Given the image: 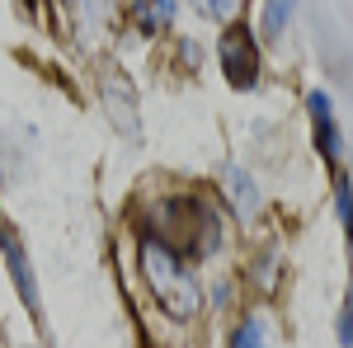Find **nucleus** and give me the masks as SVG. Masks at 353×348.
<instances>
[{
    "label": "nucleus",
    "instance_id": "9d476101",
    "mask_svg": "<svg viewBox=\"0 0 353 348\" xmlns=\"http://www.w3.org/2000/svg\"><path fill=\"white\" fill-rule=\"evenodd\" d=\"M339 212H344V226H349V236H353V188L339 179Z\"/></svg>",
    "mask_w": 353,
    "mask_h": 348
},
{
    "label": "nucleus",
    "instance_id": "f257e3e1",
    "mask_svg": "<svg viewBox=\"0 0 353 348\" xmlns=\"http://www.w3.org/2000/svg\"><path fill=\"white\" fill-rule=\"evenodd\" d=\"M141 278H146L151 296L161 301L170 316L184 320V316L198 311V283H193V273L184 268V259H179L161 236L141 240Z\"/></svg>",
    "mask_w": 353,
    "mask_h": 348
},
{
    "label": "nucleus",
    "instance_id": "1a4fd4ad",
    "mask_svg": "<svg viewBox=\"0 0 353 348\" xmlns=\"http://www.w3.org/2000/svg\"><path fill=\"white\" fill-rule=\"evenodd\" d=\"M259 334H264V320H245L241 329H236V334H231V344H254V339H259Z\"/></svg>",
    "mask_w": 353,
    "mask_h": 348
},
{
    "label": "nucleus",
    "instance_id": "423d86ee",
    "mask_svg": "<svg viewBox=\"0 0 353 348\" xmlns=\"http://www.w3.org/2000/svg\"><path fill=\"white\" fill-rule=\"evenodd\" d=\"M174 19V0H137V28L141 33H161Z\"/></svg>",
    "mask_w": 353,
    "mask_h": 348
},
{
    "label": "nucleus",
    "instance_id": "6e6552de",
    "mask_svg": "<svg viewBox=\"0 0 353 348\" xmlns=\"http://www.w3.org/2000/svg\"><path fill=\"white\" fill-rule=\"evenodd\" d=\"M193 5H203V10L217 14V19H236V10H241V0H193Z\"/></svg>",
    "mask_w": 353,
    "mask_h": 348
},
{
    "label": "nucleus",
    "instance_id": "7ed1b4c3",
    "mask_svg": "<svg viewBox=\"0 0 353 348\" xmlns=\"http://www.w3.org/2000/svg\"><path fill=\"white\" fill-rule=\"evenodd\" d=\"M0 249H5V264H10V278H14V287H19V296H24L28 311H38V287H33V273H28V254L24 245H19V236L0 221Z\"/></svg>",
    "mask_w": 353,
    "mask_h": 348
},
{
    "label": "nucleus",
    "instance_id": "20e7f679",
    "mask_svg": "<svg viewBox=\"0 0 353 348\" xmlns=\"http://www.w3.org/2000/svg\"><path fill=\"white\" fill-rule=\"evenodd\" d=\"M311 118H316V136H321V151L325 161H339V136H334V118H330V99L325 94H311Z\"/></svg>",
    "mask_w": 353,
    "mask_h": 348
},
{
    "label": "nucleus",
    "instance_id": "0eeeda50",
    "mask_svg": "<svg viewBox=\"0 0 353 348\" xmlns=\"http://www.w3.org/2000/svg\"><path fill=\"white\" fill-rule=\"evenodd\" d=\"M292 19V0H264V38H278Z\"/></svg>",
    "mask_w": 353,
    "mask_h": 348
},
{
    "label": "nucleus",
    "instance_id": "39448f33",
    "mask_svg": "<svg viewBox=\"0 0 353 348\" xmlns=\"http://www.w3.org/2000/svg\"><path fill=\"white\" fill-rule=\"evenodd\" d=\"M226 198H231V203H236V212H254V207H259V193H254V179H250V174H245V170H236V165H231V170H226Z\"/></svg>",
    "mask_w": 353,
    "mask_h": 348
},
{
    "label": "nucleus",
    "instance_id": "9b49d317",
    "mask_svg": "<svg viewBox=\"0 0 353 348\" xmlns=\"http://www.w3.org/2000/svg\"><path fill=\"white\" fill-rule=\"evenodd\" d=\"M339 344H353V296L344 306V320H339Z\"/></svg>",
    "mask_w": 353,
    "mask_h": 348
},
{
    "label": "nucleus",
    "instance_id": "f03ea898",
    "mask_svg": "<svg viewBox=\"0 0 353 348\" xmlns=\"http://www.w3.org/2000/svg\"><path fill=\"white\" fill-rule=\"evenodd\" d=\"M217 57H221L226 81L236 85V90H250V85L259 81V43L250 38V28H245V24H231L226 33H221Z\"/></svg>",
    "mask_w": 353,
    "mask_h": 348
}]
</instances>
